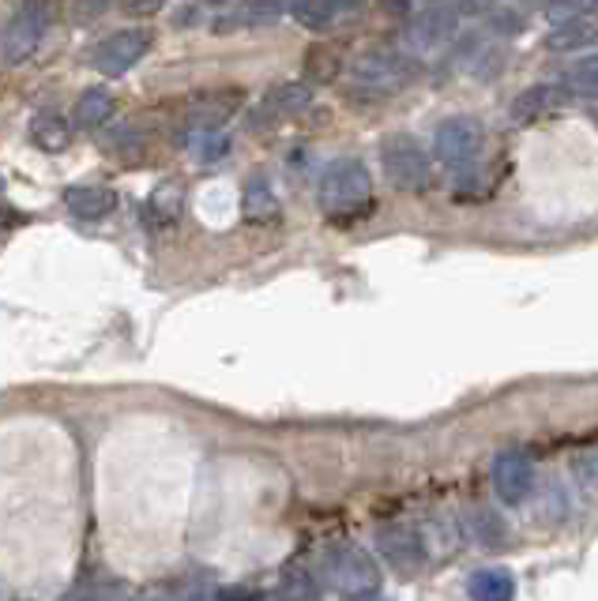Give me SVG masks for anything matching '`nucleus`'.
Here are the masks:
<instances>
[{
  "mask_svg": "<svg viewBox=\"0 0 598 601\" xmlns=\"http://www.w3.org/2000/svg\"><path fill=\"white\" fill-rule=\"evenodd\" d=\"M0 196H4V185H0Z\"/></svg>",
  "mask_w": 598,
  "mask_h": 601,
  "instance_id": "obj_31",
  "label": "nucleus"
},
{
  "mask_svg": "<svg viewBox=\"0 0 598 601\" xmlns=\"http://www.w3.org/2000/svg\"><path fill=\"white\" fill-rule=\"evenodd\" d=\"M163 4H166V0H125V8L132 15H155Z\"/></svg>",
  "mask_w": 598,
  "mask_h": 601,
  "instance_id": "obj_29",
  "label": "nucleus"
},
{
  "mask_svg": "<svg viewBox=\"0 0 598 601\" xmlns=\"http://www.w3.org/2000/svg\"><path fill=\"white\" fill-rule=\"evenodd\" d=\"M354 83L365 87L369 94H399L406 91L417 80L422 64L414 56H406L403 50H392V45H377V50L362 53L354 61Z\"/></svg>",
  "mask_w": 598,
  "mask_h": 601,
  "instance_id": "obj_4",
  "label": "nucleus"
},
{
  "mask_svg": "<svg viewBox=\"0 0 598 601\" xmlns=\"http://www.w3.org/2000/svg\"><path fill=\"white\" fill-rule=\"evenodd\" d=\"M467 594L478 601H508L516 598V579H512V571L505 568H482L471 576Z\"/></svg>",
  "mask_w": 598,
  "mask_h": 601,
  "instance_id": "obj_16",
  "label": "nucleus"
},
{
  "mask_svg": "<svg viewBox=\"0 0 598 601\" xmlns=\"http://www.w3.org/2000/svg\"><path fill=\"white\" fill-rule=\"evenodd\" d=\"M598 38V23L587 15H573V19H557V27L546 34V50L554 53H576L584 45H591Z\"/></svg>",
  "mask_w": 598,
  "mask_h": 601,
  "instance_id": "obj_13",
  "label": "nucleus"
},
{
  "mask_svg": "<svg viewBox=\"0 0 598 601\" xmlns=\"http://www.w3.org/2000/svg\"><path fill=\"white\" fill-rule=\"evenodd\" d=\"M557 102V87H546V83H538V87H527L524 94H519L516 102H512V121H535V117H543V113L554 106Z\"/></svg>",
  "mask_w": 598,
  "mask_h": 601,
  "instance_id": "obj_21",
  "label": "nucleus"
},
{
  "mask_svg": "<svg viewBox=\"0 0 598 601\" xmlns=\"http://www.w3.org/2000/svg\"><path fill=\"white\" fill-rule=\"evenodd\" d=\"M595 8V0H549L546 4V15L554 19H573V15H587Z\"/></svg>",
  "mask_w": 598,
  "mask_h": 601,
  "instance_id": "obj_27",
  "label": "nucleus"
},
{
  "mask_svg": "<svg viewBox=\"0 0 598 601\" xmlns=\"http://www.w3.org/2000/svg\"><path fill=\"white\" fill-rule=\"evenodd\" d=\"M31 139H34V147L56 155V151H64L72 143V124L64 121L61 113H38L31 121Z\"/></svg>",
  "mask_w": 598,
  "mask_h": 601,
  "instance_id": "obj_17",
  "label": "nucleus"
},
{
  "mask_svg": "<svg viewBox=\"0 0 598 601\" xmlns=\"http://www.w3.org/2000/svg\"><path fill=\"white\" fill-rule=\"evenodd\" d=\"M147 50H151V31L132 27V31H117V34H110L106 42H99V50H94L91 61L102 75H125L144 61Z\"/></svg>",
  "mask_w": 598,
  "mask_h": 601,
  "instance_id": "obj_6",
  "label": "nucleus"
},
{
  "mask_svg": "<svg viewBox=\"0 0 598 601\" xmlns=\"http://www.w3.org/2000/svg\"><path fill=\"white\" fill-rule=\"evenodd\" d=\"M489 478L501 500L519 508L535 493V463H530L527 452H501L489 466Z\"/></svg>",
  "mask_w": 598,
  "mask_h": 601,
  "instance_id": "obj_7",
  "label": "nucleus"
},
{
  "mask_svg": "<svg viewBox=\"0 0 598 601\" xmlns=\"http://www.w3.org/2000/svg\"><path fill=\"white\" fill-rule=\"evenodd\" d=\"M377 549L399 576H414L425 564V541L411 527H381L377 530Z\"/></svg>",
  "mask_w": 598,
  "mask_h": 601,
  "instance_id": "obj_10",
  "label": "nucleus"
},
{
  "mask_svg": "<svg viewBox=\"0 0 598 601\" xmlns=\"http://www.w3.org/2000/svg\"><path fill=\"white\" fill-rule=\"evenodd\" d=\"M196 151V162H204V166H212V162H223L230 155V136H226L223 128L215 132H199V139L193 143Z\"/></svg>",
  "mask_w": 598,
  "mask_h": 601,
  "instance_id": "obj_24",
  "label": "nucleus"
},
{
  "mask_svg": "<svg viewBox=\"0 0 598 601\" xmlns=\"http://www.w3.org/2000/svg\"><path fill=\"white\" fill-rule=\"evenodd\" d=\"M471 533H474V541H478V546L497 549V546H505L508 527H505V519H501L497 511L482 508V511H474V515H471Z\"/></svg>",
  "mask_w": 598,
  "mask_h": 601,
  "instance_id": "obj_22",
  "label": "nucleus"
},
{
  "mask_svg": "<svg viewBox=\"0 0 598 601\" xmlns=\"http://www.w3.org/2000/svg\"><path fill=\"white\" fill-rule=\"evenodd\" d=\"M381 166L399 193H425V188H430V177H433L430 151L414 136H406V132H395V136L384 139Z\"/></svg>",
  "mask_w": 598,
  "mask_h": 601,
  "instance_id": "obj_5",
  "label": "nucleus"
},
{
  "mask_svg": "<svg viewBox=\"0 0 598 601\" xmlns=\"http://www.w3.org/2000/svg\"><path fill=\"white\" fill-rule=\"evenodd\" d=\"M573 474H576V481H580V489L598 504V452L580 455V459L573 463Z\"/></svg>",
  "mask_w": 598,
  "mask_h": 601,
  "instance_id": "obj_25",
  "label": "nucleus"
},
{
  "mask_svg": "<svg viewBox=\"0 0 598 601\" xmlns=\"http://www.w3.org/2000/svg\"><path fill=\"white\" fill-rule=\"evenodd\" d=\"M486 151V132L474 117H448L433 132V158L460 177V185L478 180V162Z\"/></svg>",
  "mask_w": 598,
  "mask_h": 601,
  "instance_id": "obj_1",
  "label": "nucleus"
},
{
  "mask_svg": "<svg viewBox=\"0 0 598 601\" xmlns=\"http://www.w3.org/2000/svg\"><path fill=\"white\" fill-rule=\"evenodd\" d=\"M463 15H489L497 8V0H455Z\"/></svg>",
  "mask_w": 598,
  "mask_h": 601,
  "instance_id": "obj_28",
  "label": "nucleus"
},
{
  "mask_svg": "<svg viewBox=\"0 0 598 601\" xmlns=\"http://www.w3.org/2000/svg\"><path fill=\"white\" fill-rule=\"evenodd\" d=\"M312 102V94L306 83H282L279 91H271L268 99H264L260 113H256V124L264 121H279V117H293V113H301Z\"/></svg>",
  "mask_w": 598,
  "mask_h": 601,
  "instance_id": "obj_15",
  "label": "nucleus"
},
{
  "mask_svg": "<svg viewBox=\"0 0 598 601\" xmlns=\"http://www.w3.org/2000/svg\"><path fill=\"white\" fill-rule=\"evenodd\" d=\"M64 207L80 222H102L117 211V193L106 185H72L64 188Z\"/></svg>",
  "mask_w": 598,
  "mask_h": 601,
  "instance_id": "obj_11",
  "label": "nucleus"
},
{
  "mask_svg": "<svg viewBox=\"0 0 598 601\" xmlns=\"http://www.w3.org/2000/svg\"><path fill=\"white\" fill-rule=\"evenodd\" d=\"M113 110H117V102L106 87L83 91V99L75 102V128H102L113 117Z\"/></svg>",
  "mask_w": 598,
  "mask_h": 601,
  "instance_id": "obj_18",
  "label": "nucleus"
},
{
  "mask_svg": "<svg viewBox=\"0 0 598 601\" xmlns=\"http://www.w3.org/2000/svg\"><path fill=\"white\" fill-rule=\"evenodd\" d=\"M460 4H448V0H436V4H425V12L414 15L411 23V42L414 50H441L444 42H452L455 31H460Z\"/></svg>",
  "mask_w": 598,
  "mask_h": 601,
  "instance_id": "obj_9",
  "label": "nucleus"
},
{
  "mask_svg": "<svg viewBox=\"0 0 598 601\" xmlns=\"http://www.w3.org/2000/svg\"><path fill=\"white\" fill-rule=\"evenodd\" d=\"M505 64H508L505 45H501V42H482L478 53H474V61H471V75L478 83H493V80H501V75H505Z\"/></svg>",
  "mask_w": 598,
  "mask_h": 601,
  "instance_id": "obj_20",
  "label": "nucleus"
},
{
  "mask_svg": "<svg viewBox=\"0 0 598 601\" xmlns=\"http://www.w3.org/2000/svg\"><path fill=\"white\" fill-rule=\"evenodd\" d=\"M182 199H185L182 185H177V180H166V185L147 199V218H151L155 226L177 222V215H182Z\"/></svg>",
  "mask_w": 598,
  "mask_h": 601,
  "instance_id": "obj_19",
  "label": "nucleus"
},
{
  "mask_svg": "<svg viewBox=\"0 0 598 601\" xmlns=\"http://www.w3.org/2000/svg\"><path fill=\"white\" fill-rule=\"evenodd\" d=\"M241 211L249 222H275V218H279V196H275L271 180L264 174H252L249 180H245Z\"/></svg>",
  "mask_w": 598,
  "mask_h": 601,
  "instance_id": "obj_14",
  "label": "nucleus"
},
{
  "mask_svg": "<svg viewBox=\"0 0 598 601\" xmlns=\"http://www.w3.org/2000/svg\"><path fill=\"white\" fill-rule=\"evenodd\" d=\"M373 196V180L362 158H336L317 180V204L331 218L358 215Z\"/></svg>",
  "mask_w": 598,
  "mask_h": 601,
  "instance_id": "obj_2",
  "label": "nucleus"
},
{
  "mask_svg": "<svg viewBox=\"0 0 598 601\" xmlns=\"http://www.w3.org/2000/svg\"><path fill=\"white\" fill-rule=\"evenodd\" d=\"M422 4H436V0H422Z\"/></svg>",
  "mask_w": 598,
  "mask_h": 601,
  "instance_id": "obj_30",
  "label": "nucleus"
},
{
  "mask_svg": "<svg viewBox=\"0 0 598 601\" xmlns=\"http://www.w3.org/2000/svg\"><path fill=\"white\" fill-rule=\"evenodd\" d=\"M237 106H241V94L237 91L199 94L193 106H188V124H193V132H215L234 117Z\"/></svg>",
  "mask_w": 598,
  "mask_h": 601,
  "instance_id": "obj_12",
  "label": "nucleus"
},
{
  "mask_svg": "<svg viewBox=\"0 0 598 601\" xmlns=\"http://www.w3.org/2000/svg\"><path fill=\"white\" fill-rule=\"evenodd\" d=\"M565 87L576 94H587V99H598V53L576 61L565 75Z\"/></svg>",
  "mask_w": 598,
  "mask_h": 601,
  "instance_id": "obj_23",
  "label": "nucleus"
},
{
  "mask_svg": "<svg viewBox=\"0 0 598 601\" xmlns=\"http://www.w3.org/2000/svg\"><path fill=\"white\" fill-rule=\"evenodd\" d=\"M50 23H53V0H23V8L0 31V64L16 69V64L31 61L38 45H42V38L50 34Z\"/></svg>",
  "mask_w": 598,
  "mask_h": 601,
  "instance_id": "obj_3",
  "label": "nucleus"
},
{
  "mask_svg": "<svg viewBox=\"0 0 598 601\" xmlns=\"http://www.w3.org/2000/svg\"><path fill=\"white\" fill-rule=\"evenodd\" d=\"M110 4H113V0H69L72 19L80 27H87V23H94V19H102V15L110 12Z\"/></svg>",
  "mask_w": 598,
  "mask_h": 601,
  "instance_id": "obj_26",
  "label": "nucleus"
},
{
  "mask_svg": "<svg viewBox=\"0 0 598 601\" xmlns=\"http://www.w3.org/2000/svg\"><path fill=\"white\" fill-rule=\"evenodd\" d=\"M331 579L336 590L347 598H377L381 594V571H377L373 557H365L362 549H347L331 560Z\"/></svg>",
  "mask_w": 598,
  "mask_h": 601,
  "instance_id": "obj_8",
  "label": "nucleus"
}]
</instances>
